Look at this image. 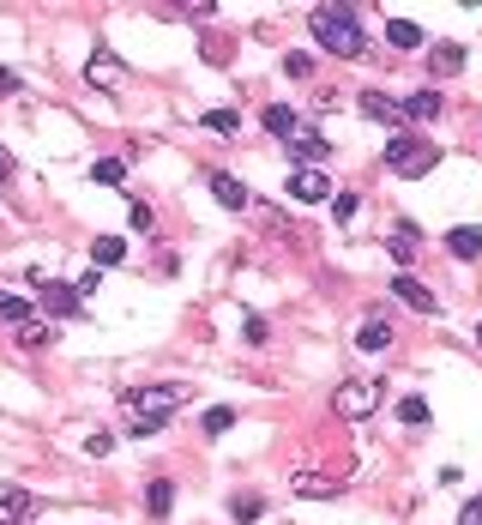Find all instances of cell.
<instances>
[{
  "instance_id": "2e32d148",
  "label": "cell",
  "mask_w": 482,
  "mask_h": 525,
  "mask_svg": "<svg viewBox=\"0 0 482 525\" xmlns=\"http://www.w3.org/2000/svg\"><path fill=\"white\" fill-rule=\"evenodd\" d=\"M447 254H458V260H482V230H470V223L447 230Z\"/></svg>"
},
{
  "instance_id": "f35d334b",
  "label": "cell",
  "mask_w": 482,
  "mask_h": 525,
  "mask_svg": "<svg viewBox=\"0 0 482 525\" xmlns=\"http://www.w3.org/2000/svg\"><path fill=\"white\" fill-rule=\"evenodd\" d=\"M477 344H482V321H477Z\"/></svg>"
},
{
  "instance_id": "83f0119b",
  "label": "cell",
  "mask_w": 482,
  "mask_h": 525,
  "mask_svg": "<svg viewBox=\"0 0 482 525\" xmlns=\"http://www.w3.org/2000/svg\"><path fill=\"white\" fill-rule=\"evenodd\" d=\"M392 260H398V266H410V260H416V223H398V236H392Z\"/></svg>"
},
{
  "instance_id": "5bb4252c",
  "label": "cell",
  "mask_w": 482,
  "mask_h": 525,
  "mask_svg": "<svg viewBox=\"0 0 482 525\" xmlns=\"http://www.w3.org/2000/svg\"><path fill=\"white\" fill-rule=\"evenodd\" d=\"M392 339H398V332H392V326H386L380 314H374V321H362V332H356V344H362L368 356H380V351H392Z\"/></svg>"
},
{
  "instance_id": "d4e9b609",
  "label": "cell",
  "mask_w": 482,
  "mask_h": 525,
  "mask_svg": "<svg viewBox=\"0 0 482 525\" xmlns=\"http://www.w3.org/2000/svg\"><path fill=\"white\" fill-rule=\"evenodd\" d=\"M127 230H133V236H151V230H157V212H151L145 200H127Z\"/></svg>"
},
{
  "instance_id": "74e56055",
  "label": "cell",
  "mask_w": 482,
  "mask_h": 525,
  "mask_svg": "<svg viewBox=\"0 0 482 525\" xmlns=\"http://www.w3.org/2000/svg\"><path fill=\"white\" fill-rule=\"evenodd\" d=\"M6 175H13V152H6V145H0V182H6Z\"/></svg>"
},
{
  "instance_id": "f546056e",
  "label": "cell",
  "mask_w": 482,
  "mask_h": 525,
  "mask_svg": "<svg viewBox=\"0 0 482 525\" xmlns=\"http://www.w3.org/2000/svg\"><path fill=\"white\" fill-rule=\"evenodd\" d=\"M283 73H290V79H314V54L290 49V54H283Z\"/></svg>"
},
{
  "instance_id": "5b68a950",
  "label": "cell",
  "mask_w": 482,
  "mask_h": 525,
  "mask_svg": "<svg viewBox=\"0 0 482 525\" xmlns=\"http://www.w3.org/2000/svg\"><path fill=\"white\" fill-rule=\"evenodd\" d=\"M79 302H84V296H79L73 284H54V278H49V284H43V302H36V308H43L49 321H79V314H84Z\"/></svg>"
},
{
  "instance_id": "44dd1931",
  "label": "cell",
  "mask_w": 482,
  "mask_h": 525,
  "mask_svg": "<svg viewBox=\"0 0 482 525\" xmlns=\"http://www.w3.org/2000/svg\"><path fill=\"white\" fill-rule=\"evenodd\" d=\"M91 182H97V187H121V182H127V157H97V163H91Z\"/></svg>"
},
{
  "instance_id": "cb8c5ba5",
  "label": "cell",
  "mask_w": 482,
  "mask_h": 525,
  "mask_svg": "<svg viewBox=\"0 0 482 525\" xmlns=\"http://www.w3.org/2000/svg\"><path fill=\"white\" fill-rule=\"evenodd\" d=\"M398 417H404V429H422V423H428V399H422V392H404Z\"/></svg>"
},
{
  "instance_id": "e575fe53",
  "label": "cell",
  "mask_w": 482,
  "mask_h": 525,
  "mask_svg": "<svg viewBox=\"0 0 482 525\" xmlns=\"http://www.w3.org/2000/svg\"><path fill=\"white\" fill-rule=\"evenodd\" d=\"M97 284H103V272L91 266V272H84V278H79V284H73V290H79V296H97Z\"/></svg>"
},
{
  "instance_id": "ba28073f",
  "label": "cell",
  "mask_w": 482,
  "mask_h": 525,
  "mask_svg": "<svg viewBox=\"0 0 482 525\" xmlns=\"http://www.w3.org/2000/svg\"><path fill=\"white\" fill-rule=\"evenodd\" d=\"M392 296H398L404 308H416V314H440V302H434V290L422 284V278H410V272H398V278H392Z\"/></svg>"
},
{
  "instance_id": "30bf717a",
  "label": "cell",
  "mask_w": 482,
  "mask_h": 525,
  "mask_svg": "<svg viewBox=\"0 0 482 525\" xmlns=\"http://www.w3.org/2000/svg\"><path fill=\"white\" fill-rule=\"evenodd\" d=\"M260 121H266L271 139H283V145H290V139L301 134V121H308V115H301V109H290V103H271V109H260Z\"/></svg>"
},
{
  "instance_id": "7a4b0ae2",
  "label": "cell",
  "mask_w": 482,
  "mask_h": 525,
  "mask_svg": "<svg viewBox=\"0 0 482 525\" xmlns=\"http://www.w3.org/2000/svg\"><path fill=\"white\" fill-rule=\"evenodd\" d=\"M308 25H314V43H320L326 54H338V61H356V54L368 49L356 6H314V13H308Z\"/></svg>"
},
{
  "instance_id": "277c9868",
  "label": "cell",
  "mask_w": 482,
  "mask_h": 525,
  "mask_svg": "<svg viewBox=\"0 0 482 525\" xmlns=\"http://www.w3.org/2000/svg\"><path fill=\"white\" fill-rule=\"evenodd\" d=\"M380 399H386V387H380V381H338L332 411L344 417V423H368V417L380 411Z\"/></svg>"
},
{
  "instance_id": "4fadbf2b",
  "label": "cell",
  "mask_w": 482,
  "mask_h": 525,
  "mask_svg": "<svg viewBox=\"0 0 482 525\" xmlns=\"http://www.w3.org/2000/svg\"><path fill=\"white\" fill-rule=\"evenodd\" d=\"M84 79H91V85H103V91H115V85H121V61H115L109 49H97L91 61H84Z\"/></svg>"
},
{
  "instance_id": "8d00e7d4",
  "label": "cell",
  "mask_w": 482,
  "mask_h": 525,
  "mask_svg": "<svg viewBox=\"0 0 482 525\" xmlns=\"http://www.w3.org/2000/svg\"><path fill=\"white\" fill-rule=\"evenodd\" d=\"M13 91H18V73H13V67H0V97H13Z\"/></svg>"
},
{
  "instance_id": "836d02e7",
  "label": "cell",
  "mask_w": 482,
  "mask_h": 525,
  "mask_svg": "<svg viewBox=\"0 0 482 525\" xmlns=\"http://www.w3.org/2000/svg\"><path fill=\"white\" fill-rule=\"evenodd\" d=\"M241 332H248V344H266V321H260V314H248V321H241Z\"/></svg>"
},
{
  "instance_id": "484cf974",
  "label": "cell",
  "mask_w": 482,
  "mask_h": 525,
  "mask_svg": "<svg viewBox=\"0 0 482 525\" xmlns=\"http://www.w3.org/2000/svg\"><path fill=\"white\" fill-rule=\"evenodd\" d=\"M260 513H266V501H260V495H235V501H230V520H235V525H253Z\"/></svg>"
},
{
  "instance_id": "7c38bea8",
  "label": "cell",
  "mask_w": 482,
  "mask_h": 525,
  "mask_svg": "<svg viewBox=\"0 0 482 525\" xmlns=\"http://www.w3.org/2000/svg\"><path fill=\"white\" fill-rule=\"evenodd\" d=\"M211 193H217V205H230V212H248L253 205V193L235 175H223V170H211Z\"/></svg>"
},
{
  "instance_id": "7402d4cb",
  "label": "cell",
  "mask_w": 482,
  "mask_h": 525,
  "mask_svg": "<svg viewBox=\"0 0 482 525\" xmlns=\"http://www.w3.org/2000/svg\"><path fill=\"white\" fill-rule=\"evenodd\" d=\"M31 308H36V302L13 296V290H0V321H6V326H31Z\"/></svg>"
},
{
  "instance_id": "d590c367",
  "label": "cell",
  "mask_w": 482,
  "mask_h": 525,
  "mask_svg": "<svg viewBox=\"0 0 482 525\" xmlns=\"http://www.w3.org/2000/svg\"><path fill=\"white\" fill-rule=\"evenodd\" d=\"M458 525H482V495H477V501H465V513H458Z\"/></svg>"
},
{
  "instance_id": "4dcf8cb0",
  "label": "cell",
  "mask_w": 482,
  "mask_h": 525,
  "mask_svg": "<svg viewBox=\"0 0 482 525\" xmlns=\"http://www.w3.org/2000/svg\"><path fill=\"white\" fill-rule=\"evenodd\" d=\"M230 429H235V411H230V405H211V411H205V435H230Z\"/></svg>"
},
{
  "instance_id": "3957f363",
  "label": "cell",
  "mask_w": 482,
  "mask_h": 525,
  "mask_svg": "<svg viewBox=\"0 0 482 525\" xmlns=\"http://www.w3.org/2000/svg\"><path fill=\"white\" fill-rule=\"evenodd\" d=\"M434 163H440V152H434L428 139H416V134H392V139H386V170L404 175V182H422Z\"/></svg>"
},
{
  "instance_id": "52a82bcc",
  "label": "cell",
  "mask_w": 482,
  "mask_h": 525,
  "mask_svg": "<svg viewBox=\"0 0 482 525\" xmlns=\"http://www.w3.org/2000/svg\"><path fill=\"white\" fill-rule=\"evenodd\" d=\"M326 157H332V145H326V139H320L314 127H308V121H301V134L290 139V163H301V170H320V163H326Z\"/></svg>"
},
{
  "instance_id": "8992f818",
  "label": "cell",
  "mask_w": 482,
  "mask_h": 525,
  "mask_svg": "<svg viewBox=\"0 0 482 525\" xmlns=\"http://www.w3.org/2000/svg\"><path fill=\"white\" fill-rule=\"evenodd\" d=\"M356 109H362L368 121H380V127H392V134L404 127V103H398V97H386V91H362V97H356Z\"/></svg>"
},
{
  "instance_id": "4316f807",
  "label": "cell",
  "mask_w": 482,
  "mask_h": 525,
  "mask_svg": "<svg viewBox=\"0 0 482 525\" xmlns=\"http://www.w3.org/2000/svg\"><path fill=\"white\" fill-rule=\"evenodd\" d=\"M200 121L211 127V134H223V139L241 134V115H235V109H211V115H200Z\"/></svg>"
},
{
  "instance_id": "ffe728a7",
  "label": "cell",
  "mask_w": 482,
  "mask_h": 525,
  "mask_svg": "<svg viewBox=\"0 0 482 525\" xmlns=\"http://www.w3.org/2000/svg\"><path fill=\"white\" fill-rule=\"evenodd\" d=\"M434 73H440V79L465 73V43H434Z\"/></svg>"
},
{
  "instance_id": "ac0fdd59",
  "label": "cell",
  "mask_w": 482,
  "mask_h": 525,
  "mask_svg": "<svg viewBox=\"0 0 482 525\" xmlns=\"http://www.w3.org/2000/svg\"><path fill=\"white\" fill-rule=\"evenodd\" d=\"M386 43H392V49H422L428 36H422V25H410V18H386Z\"/></svg>"
},
{
  "instance_id": "e0dca14e",
  "label": "cell",
  "mask_w": 482,
  "mask_h": 525,
  "mask_svg": "<svg viewBox=\"0 0 482 525\" xmlns=\"http://www.w3.org/2000/svg\"><path fill=\"white\" fill-rule=\"evenodd\" d=\"M434 115H447L440 91H416V97H404V121H434Z\"/></svg>"
},
{
  "instance_id": "9c48e42d",
  "label": "cell",
  "mask_w": 482,
  "mask_h": 525,
  "mask_svg": "<svg viewBox=\"0 0 482 525\" xmlns=\"http://www.w3.org/2000/svg\"><path fill=\"white\" fill-rule=\"evenodd\" d=\"M290 200H301V205L332 200V182H326V170H296V175H290Z\"/></svg>"
},
{
  "instance_id": "1f68e13d",
  "label": "cell",
  "mask_w": 482,
  "mask_h": 525,
  "mask_svg": "<svg viewBox=\"0 0 482 525\" xmlns=\"http://www.w3.org/2000/svg\"><path fill=\"white\" fill-rule=\"evenodd\" d=\"M84 453H91V459H109V453H115V435H109V429H91V435H84Z\"/></svg>"
},
{
  "instance_id": "f1b7e54d",
  "label": "cell",
  "mask_w": 482,
  "mask_h": 525,
  "mask_svg": "<svg viewBox=\"0 0 482 525\" xmlns=\"http://www.w3.org/2000/svg\"><path fill=\"white\" fill-rule=\"evenodd\" d=\"M54 339V321H31V326H18V344L25 351H36V344H49Z\"/></svg>"
},
{
  "instance_id": "8fae6325",
  "label": "cell",
  "mask_w": 482,
  "mask_h": 525,
  "mask_svg": "<svg viewBox=\"0 0 482 525\" xmlns=\"http://www.w3.org/2000/svg\"><path fill=\"white\" fill-rule=\"evenodd\" d=\"M36 513V495L31 490H0V525H25Z\"/></svg>"
},
{
  "instance_id": "6da1fadb",
  "label": "cell",
  "mask_w": 482,
  "mask_h": 525,
  "mask_svg": "<svg viewBox=\"0 0 482 525\" xmlns=\"http://www.w3.org/2000/svg\"><path fill=\"white\" fill-rule=\"evenodd\" d=\"M182 405H193V387L187 381H151V387H127L121 392V417H127V435H157V429L175 417Z\"/></svg>"
},
{
  "instance_id": "d6a6232c",
  "label": "cell",
  "mask_w": 482,
  "mask_h": 525,
  "mask_svg": "<svg viewBox=\"0 0 482 525\" xmlns=\"http://www.w3.org/2000/svg\"><path fill=\"white\" fill-rule=\"evenodd\" d=\"M356 205H362V193H349V187H344V193H332V218L349 223V218H356Z\"/></svg>"
},
{
  "instance_id": "9a60e30c",
  "label": "cell",
  "mask_w": 482,
  "mask_h": 525,
  "mask_svg": "<svg viewBox=\"0 0 482 525\" xmlns=\"http://www.w3.org/2000/svg\"><path fill=\"white\" fill-rule=\"evenodd\" d=\"M145 513L151 520H169V513H175V483H169V477L145 483Z\"/></svg>"
},
{
  "instance_id": "603a6c76",
  "label": "cell",
  "mask_w": 482,
  "mask_h": 525,
  "mask_svg": "<svg viewBox=\"0 0 482 525\" xmlns=\"http://www.w3.org/2000/svg\"><path fill=\"white\" fill-rule=\"evenodd\" d=\"M290 490H296V495H338V477H314V471H296V477H290Z\"/></svg>"
},
{
  "instance_id": "d6986e66",
  "label": "cell",
  "mask_w": 482,
  "mask_h": 525,
  "mask_svg": "<svg viewBox=\"0 0 482 525\" xmlns=\"http://www.w3.org/2000/svg\"><path fill=\"white\" fill-rule=\"evenodd\" d=\"M91 260H97V272L121 266V260H127V242H121V236H97V242H91Z\"/></svg>"
}]
</instances>
